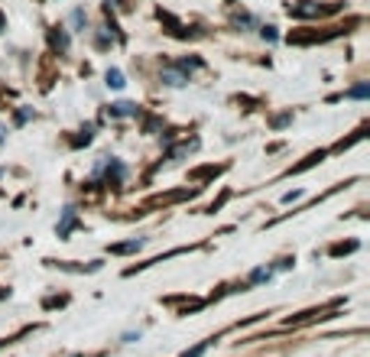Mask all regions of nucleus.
Masks as SVG:
<instances>
[{"label":"nucleus","instance_id":"423d86ee","mask_svg":"<svg viewBox=\"0 0 370 357\" xmlns=\"http://www.w3.org/2000/svg\"><path fill=\"white\" fill-rule=\"evenodd\" d=\"M162 78H166V85H172V88H179V85H185V82H189V78L179 75V72H162Z\"/></svg>","mask_w":370,"mask_h":357},{"label":"nucleus","instance_id":"f03ea898","mask_svg":"<svg viewBox=\"0 0 370 357\" xmlns=\"http://www.w3.org/2000/svg\"><path fill=\"white\" fill-rule=\"evenodd\" d=\"M111 114H114V117H130V114H137V104H127V101L111 104Z\"/></svg>","mask_w":370,"mask_h":357},{"label":"nucleus","instance_id":"6e6552de","mask_svg":"<svg viewBox=\"0 0 370 357\" xmlns=\"http://www.w3.org/2000/svg\"><path fill=\"white\" fill-rule=\"evenodd\" d=\"M351 98H367V85H357V88L351 91Z\"/></svg>","mask_w":370,"mask_h":357},{"label":"nucleus","instance_id":"0eeeda50","mask_svg":"<svg viewBox=\"0 0 370 357\" xmlns=\"http://www.w3.org/2000/svg\"><path fill=\"white\" fill-rule=\"evenodd\" d=\"M130 250H140V241H130V244H117L114 254H130Z\"/></svg>","mask_w":370,"mask_h":357},{"label":"nucleus","instance_id":"20e7f679","mask_svg":"<svg viewBox=\"0 0 370 357\" xmlns=\"http://www.w3.org/2000/svg\"><path fill=\"white\" fill-rule=\"evenodd\" d=\"M123 85H127V82H123V75H121V72H117V68H107V88H114V91H121Z\"/></svg>","mask_w":370,"mask_h":357},{"label":"nucleus","instance_id":"7ed1b4c3","mask_svg":"<svg viewBox=\"0 0 370 357\" xmlns=\"http://www.w3.org/2000/svg\"><path fill=\"white\" fill-rule=\"evenodd\" d=\"M75 225V208H65V218H62V225H59V237H65Z\"/></svg>","mask_w":370,"mask_h":357},{"label":"nucleus","instance_id":"1a4fd4ad","mask_svg":"<svg viewBox=\"0 0 370 357\" xmlns=\"http://www.w3.org/2000/svg\"><path fill=\"white\" fill-rule=\"evenodd\" d=\"M0 29H3V13H0Z\"/></svg>","mask_w":370,"mask_h":357},{"label":"nucleus","instance_id":"39448f33","mask_svg":"<svg viewBox=\"0 0 370 357\" xmlns=\"http://www.w3.org/2000/svg\"><path fill=\"white\" fill-rule=\"evenodd\" d=\"M52 46H56L59 52H65L68 49V36L62 33V29H52Z\"/></svg>","mask_w":370,"mask_h":357},{"label":"nucleus","instance_id":"9d476101","mask_svg":"<svg viewBox=\"0 0 370 357\" xmlns=\"http://www.w3.org/2000/svg\"><path fill=\"white\" fill-rule=\"evenodd\" d=\"M0 140H3V127H0Z\"/></svg>","mask_w":370,"mask_h":357},{"label":"nucleus","instance_id":"f257e3e1","mask_svg":"<svg viewBox=\"0 0 370 357\" xmlns=\"http://www.w3.org/2000/svg\"><path fill=\"white\" fill-rule=\"evenodd\" d=\"M289 13H295V17H315V13H318V7H315L312 0H302L299 7H289Z\"/></svg>","mask_w":370,"mask_h":357}]
</instances>
